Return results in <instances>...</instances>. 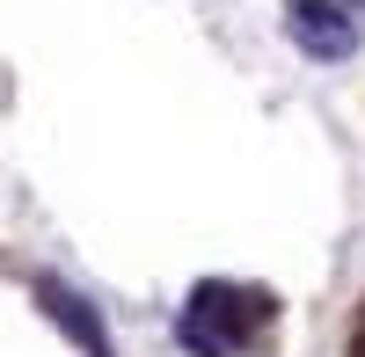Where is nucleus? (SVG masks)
Here are the masks:
<instances>
[{"label": "nucleus", "instance_id": "nucleus-1", "mask_svg": "<svg viewBox=\"0 0 365 357\" xmlns=\"http://www.w3.org/2000/svg\"><path fill=\"white\" fill-rule=\"evenodd\" d=\"M263 321H270L263 292H241V284H197L190 307H182V321H175V336H182V350H190V357H234V350L256 343Z\"/></svg>", "mask_w": 365, "mask_h": 357}, {"label": "nucleus", "instance_id": "nucleus-2", "mask_svg": "<svg viewBox=\"0 0 365 357\" xmlns=\"http://www.w3.org/2000/svg\"><path fill=\"white\" fill-rule=\"evenodd\" d=\"M285 29H292V44L307 58H322V66H344V58L358 51V22L336 8V0H292Z\"/></svg>", "mask_w": 365, "mask_h": 357}, {"label": "nucleus", "instance_id": "nucleus-3", "mask_svg": "<svg viewBox=\"0 0 365 357\" xmlns=\"http://www.w3.org/2000/svg\"><path fill=\"white\" fill-rule=\"evenodd\" d=\"M37 299H44V314H51V321H58V329H66V336H73L88 357H117V350H110V336H103V321H96V307H88L73 284L44 277V284H37Z\"/></svg>", "mask_w": 365, "mask_h": 357}]
</instances>
